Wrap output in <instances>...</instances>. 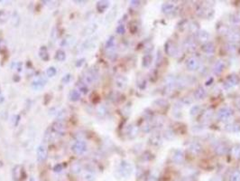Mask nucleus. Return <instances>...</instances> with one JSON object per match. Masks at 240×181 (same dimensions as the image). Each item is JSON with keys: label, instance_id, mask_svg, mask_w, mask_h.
I'll list each match as a JSON object with an SVG mask.
<instances>
[{"label": "nucleus", "instance_id": "f257e3e1", "mask_svg": "<svg viewBox=\"0 0 240 181\" xmlns=\"http://www.w3.org/2000/svg\"><path fill=\"white\" fill-rule=\"evenodd\" d=\"M71 150L77 155H81L83 154L84 152H86L87 150V144L85 141H82V140H79V141H76L72 147H71Z\"/></svg>", "mask_w": 240, "mask_h": 181}, {"label": "nucleus", "instance_id": "f03ea898", "mask_svg": "<svg viewBox=\"0 0 240 181\" xmlns=\"http://www.w3.org/2000/svg\"><path fill=\"white\" fill-rule=\"evenodd\" d=\"M37 160L39 162H43L47 158V148L44 145H40L36 149Z\"/></svg>", "mask_w": 240, "mask_h": 181}, {"label": "nucleus", "instance_id": "7ed1b4c3", "mask_svg": "<svg viewBox=\"0 0 240 181\" xmlns=\"http://www.w3.org/2000/svg\"><path fill=\"white\" fill-rule=\"evenodd\" d=\"M232 114H233V112H232L231 109H229V108H222L218 112V118H219L221 120H226V119H229L232 116Z\"/></svg>", "mask_w": 240, "mask_h": 181}, {"label": "nucleus", "instance_id": "20e7f679", "mask_svg": "<svg viewBox=\"0 0 240 181\" xmlns=\"http://www.w3.org/2000/svg\"><path fill=\"white\" fill-rule=\"evenodd\" d=\"M23 168L19 165L15 166L13 169V180L14 181H21L22 173H23Z\"/></svg>", "mask_w": 240, "mask_h": 181}, {"label": "nucleus", "instance_id": "39448f33", "mask_svg": "<svg viewBox=\"0 0 240 181\" xmlns=\"http://www.w3.org/2000/svg\"><path fill=\"white\" fill-rule=\"evenodd\" d=\"M64 129H65V125L61 122H56L52 126V130L53 131L55 134H62L64 131Z\"/></svg>", "mask_w": 240, "mask_h": 181}, {"label": "nucleus", "instance_id": "423d86ee", "mask_svg": "<svg viewBox=\"0 0 240 181\" xmlns=\"http://www.w3.org/2000/svg\"><path fill=\"white\" fill-rule=\"evenodd\" d=\"M119 171H120V173H121L122 176H124V177H127V176H129V175L131 174L132 168H131V166H130L129 164H127V163H123V164L121 165V168H120Z\"/></svg>", "mask_w": 240, "mask_h": 181}, {"label": "nucleus", "instance_id": "0eeeda50", "mask_svg": "<svg viewBox=\"0 0 240 181\" xmlns=\"http://www.w3.org/2000/svg\"><path fill=\"white\" fill-rule=\"evenodd\" d=\"M199 65H200V62L195 58H191L187 62V68L191 71L196 70L199 67Z\"/></svg>", "mask_w": 240, "mask_h": 181}, {"label": "nucleus", "instance_id": "6e6552de", "mask_svg": "<svg viewBox=\"0 0 240 181\" xmlns=\"http://www.w3.org/2000/svg\"><path fill=\"white\" fill-rule=\"evenodd\" d=\"M166 53H169L170 55H176L179 53V49L175 45H173L172 42H170L169 44H167Z\"/></svg>", "mask_w": 240, "mask_h": 181}, {"label": "nucleus", "instance_id": "1a4fd4ad", "mask_svg": "<svg viewBox=\"0 0 240 181\" xmlns=\"http://www.w3.org/2000/svg\"><path fill=\"white\" fill-rule=\"evenodd\" d=\"M172 160L174 162L180 164L183 160V153L180 151V150H176V151L174 152V154H173V156H172Z\"/></svg>", "mask_w": 240, "mask_h": 181}, {"label": "nucleus", "instance_id": "9d476101", "mask_svg": "<svg viewBox=\"0 0 240 181\" xmlns=\"http://www.w3.org/2000/svg\"><path fill=\"white\" fill-rule=\"evenodd\" d=\"M45 83H46V81L44 79H38V80H36V81H35L33 82L32 87L34 89H35V90H40L43 87H44Z\"/></svg>", "mask_w": 240, "mask_h": 181}, {"label": "nucleus", "instance_id": "9b49d317", "mask_svg": "<svg viewBox=\"0 0 240 181\" xmlns=\"http://www.w3.org/2000/svg\"><path fill=\"white\" fill-rule=\"evenodd\" d=\"M96 77H97V74L94 73L93 71H89V72H88V73L85 75L84 79H85V82H87L88 83H91L92 82L95 81Z\"/></svg>", "mask_w": 240, "mask_h": 181}, {"label": "nucleus", "instance_id": "f8f14e48", "mask_svg": "<svg viewBox=\"0 0 240 181\" xmlns=\"http://www.w3.org/2000/svg\"><path fill=\"white\" fill-rule=\"evenodd\" d=\"M108 7H109L108 1H99L97 4V9L99 12H104Z\"/></svg>", "mask_w": 240, "mask_h": 181}, {"label": "nucleus", "instance_id": "ddd939ff", "mask_svg": "<svg viewBox=\"0 0 240 181\" xmlns=\"http://www.w3.org/2000/svg\"><path fill=\"white\" fill-rule=\"evenodd\" d=\"M66 58V53L63 50H58L56 52V54H55V59L59 62H63Z\"/></svg>", "mask_w": 240, "mask_h": 181}, {"label": "nucleus", "instance_id": "4468645a", "mask_svg": "<svg viewBox=\"0 0 240 181\" xmlns=\"http://www.w3.org/2000/svg\"><path fill=\"white\" fill-rule=\"evenodd\" d=\"M70 99L72 102H77L80 99V93L77 90H73L70 93Z\"/></svg>", "mask_w": 240, "mask_h": 181}, {"label": "nucleus", "instance_id": "2eb2a0df", "mask_svg": "<svg viewBox=\"0 0 240 181\" xmlns=\"http://www.w3.org/2000/svg\"><path fill=\"white\" fill-rule=\"evenodd\" d=\"M40 57L43 60V61H48L49 60V54H48V51L46 49L45 46H43L40 49Z\"/></svg>", "mask_w": 240, "mask_h": 181}, {"label": "nucleus", "instance_id": "dca6fc26", "mask_svg": "<svg viewBox=\"0 0 240 181\" xmlns=\"http://www.w3.org/2000/svg\"><path fill=\"white\" fill-rule=\"evenodd\" d=\"M9 17V15L5 10H0V24H5Z\"/></svg>", "mask_w": 240, "mask_h": 181}, {"label": "nucleus", "instance_id": "f3484780", "mask_svg": "<svg viewBox=\"0 0 240 181\" xmlns=\"http://www.w3.org/2000/svg\"><path fill=\"white\" fill-rule=\"evenodd\" d=\"M224 66H225V65H224V63H223L222 61L218 62V63L216 64L215 67H214V72H215L217 74H218V73H220L223 71Z\"/></svg>", "mask_w": 240, "mask_h": 181}, {"label": "nucleus", "instance_id": "a211bd4d", "mask_svg": "<svg viewBox=\"0 0 240 181\" xmlns=\"http://www.w3.org/2000/svg\"><path fill=\"white\" fill-rule=\"evenodd\" d=\"M206 95V92L203 88H199L195 92V97L197 99H203Z\"/></svg>", "mask_w": 240, "mask_h": 181}, {"label": "nucleus", "instance_id": "6ab92c4d", "mask_svg": "<svg viewBox=\"0 0 240 181\" xmlns=\"http://www.w3.org/2000/svg\"><path fill=\"white\" fill-rule=\"evenodd\" d=\"M238 82H239V79H238V77H237L236 75H231V76L227 79V82H228L231 86H233V85H236V84L238 83Z\"/></svg>", "mask_w": 240, "mask_h": 181}, {"label": "nucleus", "instance_id": "aec40b11", "mask_svg": "<svg viewBox=\"0 0 240 181\" xmlns=\"http://www.w3.org/2000/svg\"><path fill=\"white\" fill-rule=\"evenodd\" d=\"M95 179V176L91 172H86L83 175V180L84 181H93Z\"/></svg>", "mask_w": 240, "mask_h": 181}, {"label": "nucleus", "instance_id": "412c9836", "mask_svg": "<svg viewBox=\"0 0 240 181\" xmlns=\"http://www.w3.org/2000/svg\"><path fill=\"white\" fill-rule=\"evenodd\" d=\"M203 51L206 52L207 53H211L214 52V46L212 44H207L205 46H203Z\"/></svg>", "mask_w": 240, "mask_h": 181}, {"label": "nucleus", "instance_id": "4be33fe9", "mask_svg": "<svg viewBox=\"0 0 240 181\" xmlns=\"http://www.w3.org/2000/svg\"><path fill=\"white\" fill-rule=\"evenodd\" d=\"M230 181H240V171H234L230 177Z\"/></svg>", "mask_w": 240, "mask_h": 181}, {"label": "nucleus", "instance_id": "5701e85b", "mask_svg": "<svg viewBox=\"0 0 240 181\" xmlns=\"http://www.w3.org/2000/svg\"><path fill=\"white\" fill-rule=\"evenodd\" d=\"M56 73H57V70H56V68L53 67V66L49 67V68L47 69V71H46V74H47L48 77H53V76H55Z\"/></svg>", "mask_w": 240, "mask_h": 181}, {"label": "nucleus", "instance_id": "b1692460", "mask_svg": "<svg viewBox=\"0 0 240 181\" xmlns=\"http://www.w3.org/2000/svg\"><path fill=\"white\" fill-rule=\"evenodd\" d=\"M208 38V34L205 31H201L199 33V39L201 41H206Z\"/></svg>", "mask_w": 240, "mask_h": 181}, {"label": "nucleus", "instance_id": "393cba45", "mask_svg": "<svg viewBox=\"0 0 240 181\" xmlns=\"http://www.w3.org/2000/svg\"><path fill=\"white\" fill-rule=\"evenodd\" d=\"M79 92H82L83 93H88V88L86 87V83H80L79 86Z\"/></svg>", "mask_w": 240, "mask_h": 181}, {"label": "nucleus", "instance_id": "a878e982", "mask_svg": "<svg viewBox=\"0 0 240 181\" xmlns=\"http://www.w3.org/2000/svg\"><path fill=\"white\" fill-rule=\"evenodd\" d=\"M189 149L191 150V151H193L194 150V153H199L200 151V148L198 145H192L191 147V148H189Z\"/></svg>", "mask_w": 240, "mask_h": 181}, {"label": "nucleus", "instance_id": "bb28decb", "mask_svg": "<svg viewBox=\"0 0 240 181\" xmlns=\"http://www.w3.org/2000/svg\"><path fill=\"white\" fill-rule=\"evenodd\" d=\"M116 32L118 33V34H124L125 33V26L124 25H119L117 28H116Z\"/></svg>", "mask_w": 240, "mask_h": 181}, {"label": "nucleus", "instance_id": "cd10ccee", "mask_svg": "<svg viewBox=\"0 0 240 181\" xmlns=\"http://www.w3.org/2000/svg\"><path fill=\"white\" fill-rule=\"evenodd\" d=\"M113 44H114V37H111V38L107 42L106 47H107V48H110V47L113 46Z\"/></svg>", "mask_w": 240, "mask_h": 181}, {"label": "nucleus", "instance_id": "c85d7f7f", "mask_svg": "<svg viewBox=\"0 0 240 181\" xmlns=\"http://www.w3.org/2000/svg\"><path fill=\"white\" fill-rule=\"evenodd\" d=\"M53 170H54L55 172H61V171L63 170V166H62L61 164H57V165L54 167Z\"/></svg>", "mask_w": 240, "mask_h": 181}, {"label": "nucleus", "instance_id": "c756f323", "mask_svg": "<svg viewBox=\"0 0 240 181\" xmlns=\"http://www.w3.org/2000/svg\"><path fill=\"white\" fill-rule=\"evenodd\" d=\"M70 80H71V74H67V75H65V76L63 77V82L64 83H68V82H70Z\"/></svg>", "mask_w": 240, "mask_h": 181}, {"label": "nucleus", "instance_id": "7c9ffc66", "mask_svg": "<svg viewBox=\"0 0 240 181\" xmlns=\"http://www.w3.org/2000/svg\"><path fill=\"white\" fill-rule=\"evenodd\" d=\"M209 181H222V177H219V176H217V177H212Z\"/></svg>", "mask_w": 240, "mask_h": 181}, {"label": "nucleus", "instance_id": "2f4dec72", "mask_svg": "<svg viewBox=\"0 0 240 181\" xmlns=\"http://www.w3.org/2000/svg\"><path fill=\"white\" fill-rule=\"evenodd\" d=\"M4 101H5V97L1 93H0V104H1Z\"/></svg>", "mask_w": 240, "mask_h": 181}, {"label": "nucleus", "instance_id": "473e14b6", "mask_svg": "<svg viewBox=\"0 0 240 181\" xmlns=\"http://www.w3.org/2000/svg\"><path fill=\"white\" fill-rule=\"evenodd\" d=\"M183 181H191V179H189V178H186V179H183Z\"/></svg>", "mask_w": 240, "mask_h": 181}]
</instances>
